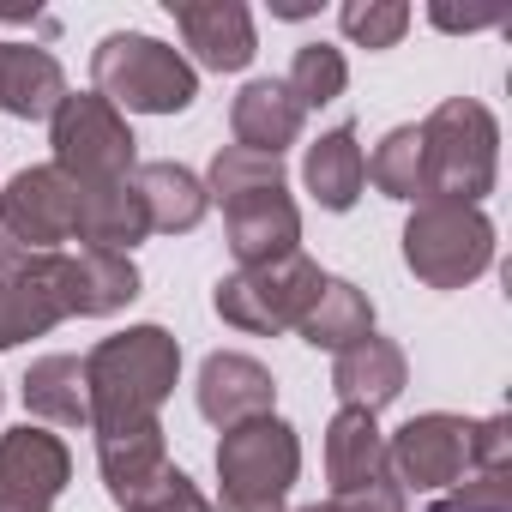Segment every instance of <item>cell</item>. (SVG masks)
<instances>
[{"label":"cell","instance_id":"cell-1","mask_svg":"<svg viewBox=\"0 0 512 512\" xmlns=\"http://www.w3.org/2000/svg\"><path fill=\"white\" fill-rule=\"evenodd\" d=\"M181 380V344L163 326H127L103 338L85 356V392H91V434H121L157 422Z\"/></svg>","mask_w":512,"mask_h":512},{"label":"cell","instance_id":"cell-2","mask_svg":"<svg viewBox=\"0 0 512 512\" xmlns=\"http://www.w3.org/2000/svg\"><path fill=\"white\" fill-rule=\"evenodd\" d=\"M500 175V121L476 97H446L422 121V199L482 205Z\"/></svg>","mask_w":512,"mask_h":512},{"label":"cell","instance_id":"cell-3","mask_svg":"<svg viewBox=\"0 0 512 512\" xmlns=\"http://www.w3.org/2000/svg\"><path fill=\"white\" fill-rule=\"evenodd\" d=\"M91 79H97V97L133 115H181L199 97L193 61H181V49L145 31H109L91 55Z\"/></svg>","mask_w":512,"mask_h":512},{"label":"cell","instance_id":"cell-4","mask_svg":"<svg viewBox=\"0 0 512 512\" xmlns=\"http://www.w3.org/2000/svg\"><path fill=\"white\" fill-rule=\"evenodd\" d=\"M302 476V440L284 416H260L223 428L217 440V512H284L290 488Z\"/></svg>","mask_w":512,"mask_h":512},{"label":"cell","instance_id":"cell-5","mask_svg":"<svg viewBox=\"0 0 512 512\" xmlns=\"http://www.w3.org/2000/svg\"><path fill=\"white\" fill-rule=\"evenodd\" d=\"M404 266L428 290H464L494 266V223L482 217V205L422 199L404 223Z\"/></svg>","mask_w":512,"mask_h":512},{"label":"cell","instance_id":"cell-6","mask_svg":"<svg viewBox=\"0 0 512 512\" xmlns=\"http://www.w3.org/2000/svg\"><path fill=\"white\" fill-rule=\"evenodd\" d=\"M320 284H326V272L296 247V253H284V260H272V266H241V272L217 278L211 308H217L223 326H235V332L278 338V332H290V326L308 314V302L320 296Z\"/></svg>","mask_w":512,"mask_h":512},{"label":"cell","instance_id":"cell-7","mask_svg":"<svg viewBox=\"0 0 512 512\" xmlns=\"http://www.w3.org/2000/svg\"><path fill=\"white\" fill-rule=\"evenodd\" d=\"M49 145H55V169L73 187L127 181L139 169V139H133L127 115L97 91H67L61 97V109L49 115Z\"/></svg>","mask_w":512,"mask_h":512},{"label":"cell","instance_id":"cell-8","mask_svg":"<svg viewBox=\"0 0 512 512\" xmlns=\"http://www.w3.org/2000/svg\"><path fill=\"white\" fill-rule=\"evenodd\" d=\"M73 241V181L55 163H31L0 187V272H25Z\"/></svg>","mask_w":512,"mask_h":512},{"label":"cell","instance_id":"cell-9","mask_svg":"<svg viewBox=\"0 0 512 512\" xmlns=\"http://www.w3.org/2000/svg\"><path fill=\"white\" fill-rule=\"evenodd\" d=\"M386 464L398 476V488H422V494H446L476 470V422L452 416V410H428L410 416L392 440H386Z\"/></svg>","mask_w":512,"mask_h":512},{"label":"cell","instance_id":"cell-10","mask_svg":"<svg viewBox=\"0 0 512 512\" xmlns=\"http://www.w3.org/2000/svg\"><path fill=\"white\" fill-rule=\"evenodd\" d=\"M73 482V452L49 428H7L0 434V512H55Z\"/></svg>","mask_w":512,"mask_h":512},{"label":"cell","instance_id":"cell-11","mask_svg":"<svg viewBox=\"0 0 512 512\" xmlns=\"http://www.w3.org/2000/svg\"><path fill=\"white\" fill-rule=\"evenodd\" d=\"M43 278L61 302L67 320H103L121 314L139 296V266L133 253H103V247H79V253H49Z\"/></svg>","mask_w":512,"mask_h":512},{"label":"cell","instance_id":"cell-12","mask_svg":"<svg viewBox=\"0 0 512 512\" xmlns=\"http://www.w3.org/2000/svg\"><path fill=\"white\" fill-rule=\"evenodd\" d=\"M193 398H199V416H205V422H217V428H241V422L272 416V404H278V380H272L266 362H253V356H241V350H211V356L199 362V386H193Z\"/></svg>","mask_w":512,"mask_h":512},{"label":"cell","instance_id":"cell-13","mask_svg":"<svg viewBox=\"0 0 512 512\" xmlns=\"http://www.w3.org/2000/svg\"><path fill=\"white\" fill-rule=\"evenodd\" d=\"M175 31L187 37L193 61L211 73H241L253 55H260V37H253V13L241 0H169Z\"/></svg>","mask_w":512,"mask_h":512},{"label":"cell","instance_id":"cell-14","mask_svg":"<svg viewBox=\"0 0 512 512\" xmlns=\"http://www.w3.org/2000/svg\"><path fill=\"white\" fill-rule=\"evenodd\" d=\"M223 229H229V253L241 266H272L284 253H296L302 211L284 187H272V193H247V199L223 205Z\"/></svg>","mask_w":512,"mask_h":512},{"label":"cell","instance_id":"cell-15","mask_svg":"<svg viewBox=\"0 0 512 512\" xmlns=\"http://www.w3.org/2000/svg\"><path fill=\"white\" fill-rule=\"evenodd\" d=\"M145 235H151V223H145V205L133 193V175L73 187V241L103 247V253H133Z\"/></svg>","mask_w":512,"mask_h":512},{"label":"cell","instance_id":"cell-16","mask_svg":"<svg viewBox=\"0 0 512 512\" xmlns=\"http://www.w3.org/2000/svg\"><path fill=\"white\" fill-rule=\"evenodd\" d=\"M404 380H410V362H404V350L392 344V338H380V332H368V338H356L350 350H338V362H332V392H338V410H386L398 392H404Z\"/></svg>","mask_w":512,"mask_h":512},{"label":"cell","instance_id":"cell-17","mask_svg":"<svg viewBox=\"0 0 512 512\" xmlns=\"http://www.w3.org/2000/svg\"><path fill=\"white\" fill-rule=\"evenodd\" d=\"M229 127H235V145H241V151L284 157V151L302 139V103L284 91V79H253V85H241V97L229 103Z\"/></svg>","mask_w":512,"mask_h":512},{"label":"cell","instance_id":"cell-18","mask_svg":"<svg viewBox=\"0 0 512 512\" xmlns=\"http://www.w3.org/2000/svg\"><path fill=\"white\" fill-rule=\"evenodd\" d=\"M133 193H139V205H145L151 235H187V229H199L205 211H211L205 181H199L193 169H181V163H163V157L133 169Z\"/></svg>","mask_w":512,"mask_h":512},{"label":"cell","instance_id":"cell-19","mask_svg":"<svg viewBox=\"0 0 512 512\" xmlns=\"http://www.w3.org/2000/svg\"><path fill=\"white\" fill-rule=\"evenodd\" d=\"M67 97V73L49 49L31 43H0V115L19 121H49Z\"/></svg>","mask_w":512,"mask_h":512},{"label":"cell","instance_id":"cell-20","mask_svg":"<svg viewBox=\"0 0 512 512\" xmlns=\"http://www.w3.org/2000/svg\"><path fill=\"white\" fill-rule=\"evenodd\" d=\"M392 464H386V434L368 410H338L332 428H326V482L332 494H356L368 482H386Z\"/></svg>","mask_w":512,"mask_h":512},{"label":"cell","instance_id":"cell-21","mask_svg":"<svg viewBox=\"0 0 512 512\" xmlns=\"http://www.w3.org/2000/svg\"><path fill=\"white\" fill-rule=\"evenodd\" d=\"M302 181H308V193H314L326 211H350V205L362 199V187H368V157H362V145H356V127L320 133V139L308 145V157H302Z\"/></svg>","mask_w":512,"mask_h":512},{"label":"cell","instance_id":"cell-22","mask_svg":"<svg viewBox=\"0 0 512 512\" xmlns=\"http://www.w3.org/2000/svg\"><path fill=\"white\" fill-rule=\"evenodd\" d=\"M43 260H31L25 272H0V350H13L25 338H43V332H55L67 320L49 278H43Z\"/></svg>","mask_w":512,"mask_h":512},{"label":"cell","instance_id":"cell-23","mask_svg":"<svg viewBox=\"0 0 512 512\" xmlns=\"http://www.w3.org/2000/svg\"><path fill=\"white\" fill-rule=\"evenodd\" d=\"M296 332L314 344V350H350L356 338H368L374 332V302L350 284V278H326L320 284V296L308 302V314L296 320Z\"/></svg>","mask_w":512,"mask_h":512},{"label":"cell","instance_id":"cell-24","mask_svg":"<svg viewBox=\"0 0 512 512\" xmlns=\"http://www.w3.org/2000/svg\"><path fill=\"white\" fill-rule=\"evenodd\" d=\"M25 410L55 428H91V392L79 356H43L25 374Z\"/></svg>","mask_w":512,"mask_h":512},{"label":"cell","instance_id":"cell-25","mask_svg":"<svg viewBox=\"0 0 512 512\" xmlns=\"http://www.w3.org/2000/svg\"><path fill=\"white\" fill-rule=\"evenodd\" d=\"M284 187V157H266V151H241V145H223L205 169V193L217 205H235L247 193H272Z\"/></svg>","mask_w":512,"mask_h":512},{"label":"cell","instance_id":"cell-26","mask_svg":"<svg viewBox=\"0 0 512 512\" xmlns=\"http://www.w3.org/2000/svg\"><path fill=\"white\" fill-rule=\"evenodd\" d=\"M121 512H217L205 494H199V482L187 476V470H175L169 458L157 464V470H145L139 482H127V488H115L109 494Z\"/></svg>","mask_w":512,"mask_h":512},{"label":"cell","instance_id":"cell-27","mask_svg":"<svg viewBox=\"0 0 512 512\" xmlns=\"http://www.w3.org/2000/svg\"><path fill=\"white\" fill-rule=\"evenodd\" d=\"M344 85H350V61H344V49H332V43H302L296 61H290V79H284V91L302 103V115L338 103Z\"/></svg>","mask_w":512,"mask_h":512},{"label":"cell","instance_id":"cell-28","mask_svg":"<svg viewBox=\"0 0 512 512\" xmlns=\"http://www.w3.org/2000/svg\"><path fill=\"white\" fill-rule=\"evenodd\" d=\"M368 181L386 193V199H410L422 205V127H392L374 157H368Z\"/></svg>","mask_w":512,"mask_h":512},{"label":"cell","instance_id":"cell-29","mask_svg":"<svg viewBox=\"0 0 512 512\" xmlns=\"http://www.w3.org/2000/svg\"><path fill=\"white\" fill-rule=\"evenodd\" d=\"M338 25H344V37L356 49H392L410 31V7L404 0H344Z\"/></svg>","mask_w":512,"mask_h":512},{"label":"cell","instance_id":"cell-30","mask_svg":"<svg viewBox=\"0 0 512 512\" xmlns=\"http://www.w3.org/2000/svg\"><path fill=\"white\" fill-rule=\"evenodd\" d=\"M428 512H512V470H470V482L446 488Z\"/></svg>","mask_w":512,"mask_h":512},{"label":"cell","instance_id":"cell-31","mask_svg":"<svg viewBox=\"0 0 512 512\" xmlns=\"http://www.w3.org/2000/svg\"><path fill=\"white\" fill-rule=\"evenodd\" d=\"M326 506H332V512H410V500H404L398 476H386V482H368V488H356V494H332Z\"/></svg>","mask_w":512,"mask_h":512},{"label":"cell","instance_id":"cell-32","mask_svg":"<svg viewBox=\"0 0 512 512\" xmlns=\"http://www.w3.org/2000/svg\"><path fill=\"white\" fill-rule=\"evenodd\" d=\"M434 25H440V31H488V25H494V13H464V19H458V13L434 7Z\"/></svg>","mask_w":512,"mask_h":512},{"label":"cell","instance_id":"cell-33","mask_svg":"<svg viewBox=\"0 0 512 512\" xmlns=\"http://www.w3.org/2000/svg\"><path fill=\"white\" fill-rule=\"evenodd\" d=\"M302 512H332V506H302Z\"/></svg>","mask_w":512,"mask_h":512},{"label":"cell","instance_id":"cell-34","mask_svg":"<svg viewBox=\"0 0 512 512\" xmlns=\"http://www.w3.org/2000/svg\"><path fill=\"white\" fill-rule=\"evenodd\" d=\"M0 404H7V392H0Z\"/></svg>","mask_w":512,"mask_h":512}]
</instances>
